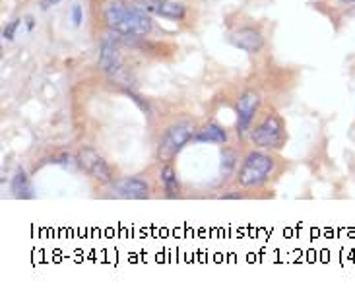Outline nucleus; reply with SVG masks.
Wrapping results in <instances>:
<instances>
[{"label":"nucleus","mask_w":355,"mask_h":289,"mask_svg":"<svg viewBox=\"0 0 355 289\" xmlns=\"http://www.w3.org/2000/svg\"><path fill=\"white\" fill-rule=\"evenodd\" d=\"M105 28L119 35L148 37L154 31V19L136 0H107L101 8Z\"/></svg>","instance_id":"nucleus-1"},{"label":"nucleus","mask_w":355,"mask_h":289,"mask_svg":"<svg viewBox=\"0 0 355 289\" xmlns=\"http://www.w3.org/2000/svg\"><path fill=\"white\" fill-rule=\"evenodd\" d=\"M282 173V159L270 150H250L243 157L235 183L241 191H259Z\"/></svg>","instance_id":"nucleus-2"},{"label":"nucleus","mask_w":355,"mask_h":289,"mask_svg":"<svg viewBox=\"0 0 355 289\" xmlns=\"http://www.w3.org/2000/svg\"><path fill=\"white\" fill-rule=\"evenodd\" d=\"M249 140L250 144L260 150H270V152L284 150L286 142H288V130H286L284 116L278 115L276 111H268L257 125L250 128Z\"/></svg>","instance_id":"nucleus-3"},{"label":"nucleus","mask_w":355,"mask_h":289,"mask_svg":"<svg viewBox=\"0 0 355 289\" xmlns=\"http://www.w3.org/2000/svg\"><path fill=\"white\" fill-rule=\"evenodd\" d=\"M196 130L198 128L189 121H181V123H175V125L169 126L162 136L159 144H157V152H155L157 161L159 164H171L182 148L191 140H194Z\"/></svg>","instance_id":"nucleus-4"},{"label":"nucleus","mask_w":355,"mask_h":289,"mask_svg":"<svg viewBox=\"0 0 355 289\" xmlns=\"http://www.w3.org/2000/svg\"><path fill=\"white\" fill-rule=\"evenodd\" d=\"M78 165L82 167V171H86L96 183L99 184H113L115 183V173L111 169V165L107 164V159L101 154H97L92 148H82L76 155Z\"/></svg>","instance_id":"nucleus-5"},{"label":"nucleus","mask_w":355,"mask_h":289,"mask_svg":"<svg viewBox=\"0 0 355 289\" xmlns=\"http://www.w3.org/2000/svg\"><path fill=\"white\" fill-rule=\"evenodd\" d=\"M119 43H121V35L109 31V35L101 39V45H99V68L115 80H119L125 72Z\"/></svg>","instance_id":"nucleus-6"},{"label":"nucleus","mask_w":355,"mask_h":289,"mask_svg":"<svg viewBox=\"0 0 355 289\" xmlns=\"http://www.w3.org/2000/svg\"><path fill=\"white\" fill-rule=\"evenodd\" d=\"M142 8L164 19H173V21H182L189 16V4L182 0H136Z\"/></svg>","instance_id":"nucleus-7"},{"label":"nucleus","mask_w":355,"mask_h":289,"mask_svg":"<svg viewBox=\"0 0 355 289\" xmlns=\"http://www.w3.org/2000/svg\"><path fill=\"white\" fill-rule=\"evenodd\" d=\"M260 96L257 91H245L237 101V134H249L254 125V119L259 115Z\"/></svg>","instance_id":"nucleus-8"},{"label":"nucleus","mask_w":355,"mask_h":289,"mask_svg":"<svg viewBox=\"0 0 355 289\" xmlns=\"http://www.w3.org/2000/svg\"><path fill=\"white\" fill-rule=\"evenodd\" d=\"M152 194V186L144 177H125L113 184V196L125 200H146Z\"/></svg>","instance_id":"nucleus-9"},{"label":"nucleus","mask_w":355,"mask_h":289,"mask_svg":"<svg viewBox=\"0 0 355 289\" xmlns=\"http://www.w3.org/2000/svg\"><path fill=\"white\" fill-rule=\"evenodd\" d=\"M231 45L235 49H241L249 55H257L264 49V37L259 29L254 28H239L235 31H231L230 37H227Z\"/></svg>","instance_id":"nucleus-10"},{"label":"nucleus","mask_w":355,"mask_h":289,"mask_svg":"<svg viewBox=\"0 0 355 289\" xmlns=\"http://www.w3.org/2000/svg\"><path fill=\"white\" fill-rule=\"evenodd\" d=\"M227 130L218 123H208L202 128L196 130L194 134V142H202V144H227Z\"/></svg>","instance_id":"nucleus-11"},{"label":"nucleus","mask_w":355,"mask_h":289,"mask_svg":"<svg viewBox=\"0 0 355 289\" xmlns=\"http://www.w3.org/2000/svg\"><path fill=\"white\" fill-rule=\"evenodd\" d=\"M159 184L164 189V194L167 198H177L181 196V183H179V177H177V171L171 164H162V169H159Z\"/></svg>","instance_id":"nucleus-12"},{"label":"nucleus","mask_w":355,"mask_h":289,"mask_svg":"<svg viewBox=\"0 0 355 289\" xmlns=\"http://www.w3.org/2000/svg\"><path fill=\"white\" fill-rule=\"evenodd\" d=\"M12 193H14L16 198H24V200L33 198V186H31V181H29L28 173L24 169H19L18 173L14 175V179H12Z\"/></svg>","instance_id":"nucleus-13"},{"label":"nucleus","mask_w":355,"mask_h":289,"mask_svg":"<svg viewBox=\"0 0 355 289\" xmlns=\"http://www.w3.org/2000/svg\"><path fill=\"white\" fill-rule=\"evenodd\" d=\"M235 161H237V154L233 150H230V148H225L223 150V157H221V173L230 175L231 169L235 167Z\"/></svg>","instance_id":"nucleus-14"},{"label":"nucleus","mask_w":355,"mask_h":289,"mask_svg":"<svg viewBox=\"0 0 355 289\" xmlns=\"http://www.w3.org/2000/svg\"><path fill=\"white\" fill-rule=\"evenodd\" d=\"M19 24H21V19H14V21H10L8 26L4 28V31H2V37L12 41V39H14V35H16V31H18Z\"/></svg>","instance_id":"nucleus-15"},{"label":"nucleus","mask_w":355,"mask_h":289,"mask_svg":"<svg viewBox=\"0 0 355 289\" xmlns=\"http://www.w3.org/2000/svg\"><path fill=\"white\" fill-rule=\"evenodd\" d=\"M126 96L130 97V99L135 101L136 105L140 107V111H144V113H150V105H148V101H146L144 97L138 96V94H135V91H130V89L126 91Z\"/></svg>","instance_id":"nucleus-16"},{"label":"nucleus","mask_w":355,"mask_h":289,"mask_svg":"<svg viewBox=\"0 0 355 289\" xmlns=\"http://www.w3.org/2000/svg\"><path fill=\"white\" fill-rule=\"evenodd\" d=\"M70 18H72V24L74 26H80L82 21H84V10H82V6H72V10H70Z\"/></svg>","instance_id":"nucleus-17"},{"label":"nucleus","mask_w":355,"mask_h":289,"mask_svg":"<svg viewBox=\"0 0 355 289\" xmlns=\"http://www.w3.org/2000/svg\"><path fill=\"white\" fill-rule=\"evenodd\" d=\"M220 198H223V200H243V198H245V194L239 193V191H230V193L221 194Z\"/></svg>","instance_id":"nucleus-18"},{"label":"nucleus","mask_w":355,"mask_h":289,"mask_svg":"<svg viewBox=\"0 0 355 289\" xmlns=\"http://www.w3.org/2000/svg\"><path fill=\"white\" fill-rule=\"evenodd\" d=\"M58 2H62V0H43V2H41V8L47 10V8H51V6L58 4Z\"/></svg>","instance_id":"nucleus-19"},{"label":"nucleus","mask_w":355,"mask_h":289,"mask_svg":"<svg viewBox=\"0 0 355 289\" xmlns=\"http://www.w3.org/2000/svg\"><path fill=\"white\" fill-rule=\"evenodd\" d=\"M26 21H28V24H26V26H28V29H33V18H28Z\"/></svg>","instance_id":"nucleus-20"},{"label":"nucleus","mask_w":355,"mask_h":289,"mask_svg":"<svg viewBox=\"0 0 355 289\" xmlns=\"http://www.w3.org/2000/svg\"><path fill=\"white\" fill-rule=\"evenodd\" d=\"M342 4H355V0H340Z\"/></svg>","instance_id":"nucleus-21"}]
</instances>
